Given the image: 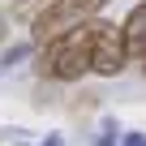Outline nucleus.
Returning <instances> with one entry per match:
<instances>
[{"label": "nucleus", "instance_id": "f257e3e1", "mask_svg": "<svg viewBox=\"0 0 146 146\" xmlns=\"http://www.w3.org/2000/svg\"><path fill=\"white\" fill-rule=\"evenodd\" d=\"M35 73L47 78V82H82L86 73H90V30H86V22L78 30H69V35L43 43Z\"/></svg>", "mask_w": 146, "mask_h": 146}, {"label": "nucleus", "instance_id": "f03ea898", "mask_svg": "<svg viewBox=\"0 0 146 146\" xmlns=\"http://www.w3.org/2000/svg\"><path fill=\"white\" fill-rule=\"evenodd\" d=\"M103 5H108V0H47L43 13H39L35 26H30V43L43 47V43H52V39H60V35H69V30H78L82 22L99 17Z\"/></svg>", "mask_w": 146, "mask_h": 146}, {"label": "nucleus", "instance_id": "7ed1b4c3", "mask_svg": "<svg viewBox=\"0 0 146 146\" xmlns=\"http://www.w3.org/2000/svg\"><path fill=\"white\" fill-rule=\"evenodd\" d=\"M86 30H90V73H99V78L125 73V64L133 60L129 43H125V30L116 22H108V17H90Z\"/></svg>", "mask_w": 146, "mask_h": 146}, {"label": "nucleus", "instance_id": "20e7f679", "mask_svg": "<svg viewBox=\"0 0 146 146\" xmlns=\"http://www.w3.org/2000/svg\"><path fill=\"white\" fill-rule=\"evenodd\" d=\"M120 30H125V43H129V56H146V0L142 5H133L129 9V17L120 22Z\"/></svg>", "mask_w": 146, "mask_h": 146}, {"label": "nucleus", "instance_id": "39448f33", "mask_svg": "<svg viewBox=\"0 0 146 146\" xmlns=\"http://www.w3.org/2000/svg\"><path fill=\"white\" fill-rule=\"evenodd\" d=\"M30 52H39V47H35V43H17V47H9L5 56H0V73H9L13 64H22V60H26Z\"/></svg>", "mask_w": 146, "mask_h": 146}, {"label": "nucleus", "instance_id": "423d86ee", "mask_svg": "<svg viewBox=\"0 0 146 146\" xmlns=\"http://www.w3.org/2000/svg\"><path fill=\"white\" fill-rule=\"evenodd\" d=\"M116 133H120V129H116V125L108 120V125H103V133L95 137V146H120V142H116Z\"/></svg>", "mask_w": 146, "mask_h": 146}, {"label": "nucleus", "instance_id": "0eeeda50", "mask_svg": "<svg viewBox=\"0 0 146 146\" xmlns=\"http://www.w3.org/2000/svg\"><path fill=\"white\" fill-rule=\"evenodd\" d=\"M120 146H146V133H125Z\"/></svg>", "mask_w": 146, "mask_h": 146}, {"label": "nucleus", "instance_id": "6e6552de", "mask_svg": "<svg viewBox=\"0 0 146 146\" xmlns=\"http://www.w3.org/2000/svg\"><path fill=\"white\" fill-rule=\"evenodd\" d=\"M5 30H9V17H5V13H0V39H5Z\"/></svg>", "mask_w": 146, "mask_h": 146}, {"label": "nucleus", "instance_id": "1a4fd4ad", "mask_svg": "<svg viewBox=\"0 0 146 146\" xmlns=\"http://www.w3.org/2000/svg\"><path fill=\"white\" fill-rule=\"evenodd\" d=\"M142 73H146V56H142Z\"/></svg>", "mask_w": 146, "mask_h": 146}]
</instances>
